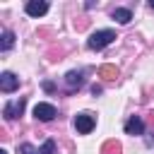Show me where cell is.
I'll list each match as a JSON object with an SVG mask.
<instances>
[{
    "label": "cell",
    "mask_w": 154,
    "mask_h": 154,
    "mask_svg": "<svg viewBox=\"0 0 154 154\" xmlns=\"http://www.w3.org/2000/svg\"><path fill=\"white\" fill-rule=\"evenodd\" d=\"M113 41H116V31H111V29H99V31H94V34L87 38V48L101 51V48L111 46Z\"/></svg>",
    "instance_id": "obj_1"
},
{
    "label": "cell",
    "mask_w": 154,
    "mask_h": 154,
    "mask_svg": "<svg viewBox=\"0 0 154 154\" xmlns=\"http://www.w3.org/2000/svg\"><path fill=\"white\" fill-rule=\"evenodd\" d=\"M24 108H26V99H17V101H7V103L2 106V116H5L7 120H14V118H19V116L24 113Z\"/></svg>",
    "instance_id": "obj_2"
},
{
    "label": "cell",
    "mask_w": 154,
    "mask_h": 154,
    "mask_svg": "<svg viewBox=\"0 0 154 154\" xmlns=\"http://www.w3.org/2000/svg\"><path fill=\"white\" fill-rule=\"evenodd\" d=\"M55 116H58V111H55V106H53V103L41 101V103H36V106H34V118H36V120H41V123H48V120H53Z\"/></svg>",
    "instance_id": "obj_3"
},
{
    "label": "cell",
    "mask_w": 154,
    "mask_h": 154,
    "mask_svg": "<svg viewBox=\"0 0 154 154\" xmlns=\"http://www.w3.org/2000/svg\"><path fill=\"white\" fill-rule=\"evenodd\" d=\"M94 125H96V120H94V116L91 113H77L75 116V128H77V132L79 135H89L91 130H94Z\"/></svg>",
    "instance_id": "obj_4"
},
{
    "label": "cell",
    "mask_w": 154,
    "mask_h": 154,
    "mask_svg": "<svg viewBox=\"0 0 154 154\" xmlns=\"http://www.w3.org/2000/svg\"><path fill=\"white\" fill-rule=\"evenodd\" d=\"M19 87V77L14 75V72H2L0 75V91H5V94H12L14 89Z\"/></svg>",
    "instance_id": "obj_5"
},
{
    "label": "cell",
    "mask_w": 154,
    "mask_h": 154,
    "mask_svg": "<svg viewBox=\"0 0 154 154\" xmlns=\"http://www.w3.org/2000/svg\"><path fill=\"white\" fill-rule=\"evenodd\" d=\"M24 12H26L29 17H43V14L48 12V2H43V0H29V2L24 5Z\"/></svg>",
    "instance_id": "obj_6"
},
{
    "label": "cell",
    "mask_w": 154,
    "mask_h": 154,
    "mask_svg": "<svg viewBox=\"0 0 154 154\" xmlns=\"http://www.w3.org/2000/svg\"><path fill=\"white\" fill-rule=\"evenodd\" d=\"M125 132L128 135H144V120L137 116H130L125 120Z\"/></svg>",
    "instance_id": "obj_7"
},
{
    "label": "cell",
    "mask_w": 154,
    "mask_h": 154,
    "mask_svg": "<svg viewBox=\"0 0 154 154\" xmlns=\"http://www.w3.org/2000/svg\"><path fill=\"white\" fill-rule=\"evenodd\" d=\"M65 84H67V89H70V91H75V89H79V87L84 84V75H82V72H77V70H72V72H67V75H65Z\"/></svg>",
    "instance_id": "obj_8"
},
{
    "label": "cell",
    "mask_w": 154,
    "mask_h": 154,
    "mask_svg": "<svg viewBox=\"0 0 154 154\" xmlns=\"http://www.w3.org/2000/svg\"><path fill=\"white\" fill-rule=\"evenodd\" d=\"M113 19H116L118 24H128V22L132 19V12H130L128 7H116V10H113Z\"/></svg>",
    "instance_id": "obj_9"
},
{
    "label": "cell",
    "mask_w": 154,
    "mask_h": 154,
    "mask_svg": "<svg viewBox=\"0 0 154 154\" xmlns=\"http://www.w3.org/2000/svg\"><path fill=\"white\" fill-rule=\"evenodd\" d=\"M12 46H14V34H12L10 29H5V31H2V36H0V51H2V53H7Z\"/></svg>",
    "instance_id": "obj_10"
},
{
    "label": "cell",
    "mask_w": 154,
    "mask_h": 154,
    "mask_svg": "<svg viewBox=\"0 0 154 154\" xmlns=\"http://www.w3.org/2000/svg\"><path fill=\"white\" fill-rule=\"evenodd\" d=\"M38 154H55V142H53V140H46V142L38 147Z\"/></svg>",
    "instance_id": "obj_11"
},
{
    "label": "cell",
    "mask_w": 154,
    "mask_h": 154,
    "mask_svg": "<svg viewBox=\"0 0 154 154\" xmlns=\"http://www.w3.org/2000/svg\"><path fill=\"white\" fill-rule=\"evenodd\" d=\"M19 154H38V149L34 147V144H29V142H24V144H19V149H17Z\"/></svg>",
    "instance_id": "obj_12"
},
{
    "label": "cell",
    "mask_w": 154,
    "mask_h": 154,
    "mask_svg": "<svg viewBox=\"0 0 154 154\" xmlns=\"http://www.w3.org/2000/svg\"><path fill=\"white\" fill-rule=\"evenodd\" d=\"M101 75H108V79H113V77L118 75V70H116V67H103V70H101Z\"/></svg>",
    "instance_id": "obj_13"
},
{
    "label": "cell",
    "mask_w": 154,
    "mask_h": 154,
    "mask_svg": "<svg viewBox=\"0 0 154 154\" xmlns=\"http://www.w3.org/2000/svg\"><path fill=\"white\" fill-rule=\"evenodd\" d=\"M106 152H108V154H118V152H120V147H118V144H108V147H106Z\"/></svg>",
    "instance_id": "obj_14"
},
{
    "label": "cell",
    "mask_w": 154,
    "mask_h": 154,
    "mask_svg": "<svg viewBox=\"0 0 154 154\" xmlns=\"http://www.w3.org/2000/svg\"><path fill=\"white\" fill-rule=\"evenodd\" d=\"M101 91H103V89H101V84H94V87H91V94H94V96H96V94H101Z\"/></svg>",
    "instance_id": "obj_15"
},
{
    "label": "cell",
    "mask_w": 154,
    "mask_h": 154,
    "mask_svg": "<svg viewBox=\"0 0 154 154\" xmlns=\"http://www.w3.org/2000/svg\"><path fill=\"white\" fill-rule=\"evenodd\" d=\"M43 89H46V91H53L55 87H53V82H43Z\"/></svg>",
    "instance_id": "obj_16"
},
{
    "label": "cell",
    "mask_w": 154,
    "mask_h": 154,
    "mask_svg": "<svg viewBox=\"0 0 154 154\" xmlns=\"http://www.w3.org/2000/svg\"><path fill=\"white\" fill-rule=\"evenodd\" d=\"M149 7H152V10H154V0H149Z\"/></svg>",
    "instance_id": "obj_17"
},
{
    "label": "cell",
    "mask_w": 154,
    "mask_h": 154,
    "mask_svg": "<svg viewBox=\"0 0 154 154\" xmlns=\"http://www.w3.org/2000/svg\"><path fill=\"white\" fill-rule=\"evenodd\" d=\"M0 154H7V152H5V149H0Z\"/></svg>",
    "instance_id": "obj_18"
}]
</instances>
